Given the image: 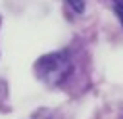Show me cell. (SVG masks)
Segmentation results:
<instances>
[{
    "label": "cell",
    "instance_id": "cell-1",
    "mask_svg": "<svg viewBox=\"0 0 123 119\" xmlns=\"http://www.w3.org/2000/svg\"><path fill=\"white\" fill-rule=\"evenodd\" d=\"M37 75L50 86L60 84L71 71V60L67 58L65 52H56V54H48L44 58H40L35 65Z\"/></svg>",
    "mask_w": 123,
    "mask_h": 119
},
{
    "label": "cell",
    "instance_id": "cell-3",
    "mask_svg": "<svg viewBox=\"0 0 123 119\" xmlns=\"http://www.w3.org/2000/svg\"><path fill=\"white\" fill-rule=\"evenodd\" d=\"M115 13H117V17H119V21L123 25V4H115Z\"/></svg>",
    "mask_w": 123,
    "mask_h": 119
},
{
    "label": "cell",
    "instance_id": "cell-2",
    "mask_svg": "<svg viewBox=\"0 0 123 119\" xmlns=\"http://www.w3.org/2000/svg\"><path fill=\"white\" fill-rule=\"evenodd\" d=\"M67 2L73 6L75 12H83V2H81V0H67Z\"/></svg>",
    "mask_w": 123,
    "mask_h": 119
},
{
    "label": "cell",
    "instance_id": "cell-4",
    "mask_svg": "<svg viewBox=\"0 0 123 119\" xmlns=\"http://www.w3.org/2000/svg\"><path fill=\"white\" fill-rule=\"evenodd\" d=\"M113 4H123V0H111Z\"/></svg>",
    "mask_w": 123,
    "mask_h": 119
}]
</instances>
